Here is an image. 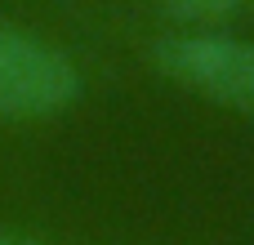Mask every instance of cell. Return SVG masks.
I'll return each mask as SVG.
<instances>
[{"label":"cell","instance_id":"cell-4","mask_svg":"<svg viewBox=\"0 0 254 245\" xmlns=\"http://www.w3.org/2000/svg\"><path fill=\"white\" fill-rule=\"evenodd\" d=\"M0 245H54L49 237L31 232V228H18V223H0Z\"/></svg>","mask_w":254,"mask_h":245},{"label":"cell","instance_id":"cell-1","mask_svg":"<svg viewBox=\"0 0 254 245\" xmlns=\"http://www.w3.org/2000/svg\"><path fill=\"white\" fill-rule=\"evenodd\" d=\"M152 71L196 103L254 121V36L232 27H170L152 40Z\"/></svg>","mask_w":254,"mask_h":245},{"label":"cell","instance_id":"cell-3","mask_svg":"<svg viewBox=\"0 0 254 245\" xmlns=\"http://www.w3.org/2000/svg\"><path fill=\"white\" fill-rule=\"evenodd\" d=\"M170 27H228L250 0H152Z\"/></svg>","mask_w":254,"mask_h":245},{"label":"cell","instance_id":"cell-2","mask_svg":"<svg viewBox=\"0 0 254 245\" xmlns=\"http://www.w3.org/2000/svg\"><path fill=\"white\" fill-rule=\"evenodd\" d=\"M85 98V71L54 36L0 18V121L45 125Z\"/></svg>","mask_w":254,"mask_h":245}]
</instances>
